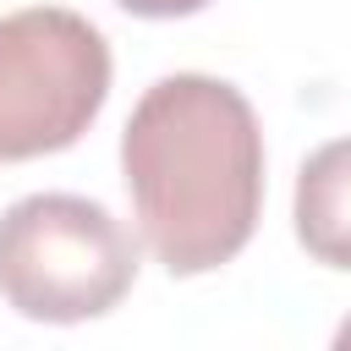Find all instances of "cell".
I'll return each mask as SVG.
<instances>
[{"label": "cell", "instance_id": "6da1fadb", "mask_svg": "<svg viewBox=\"0 0 351 351\" xmlns=\"http://www.w3.org/2000/svg\"><path fill=\"white\" fill-rule=\"evenodd\" d=\"M121 181L143 247L176 274L230 263L263 208V132L241 88L170 71L126 115Z\"/></svg>", "mask_w": 351, "mask_h": 351}, {"label": "cell", "instance_id": "7a4b0ae2", "mask_svg": "<svg viewBox=\"0 0 351 351\" xmlns=\"http://www.w3.org/2000/svg\"><path fill=\"white\" fill-rule=\"evenodd\" d=\"M132 280L137 241L104 203L77 192H33L0 214V296L22 318H104Z\"/></svg>", "mask_w": 351, "mask_h": 351}, {"label": "cell", "instance_id": "3957f363", "mask_svg": "<svg viewBox=\"0 0 351 351\" xmlns=\"http://www.w3.org/2000/svg\"><path fill=\"white\" fill-rule=\"evenodd\" d=\"M110 99V44L66 5L0 16V165L71 148Z\"/></svg>", "mask_w": 351, "mask_h": 351}, {"label": "cell", "instance_id": "277c9868", "mask_svg": "<svg viewBox=\"0 0 351 351\" xmlns=\"http://www.w3.org/2000/svg\"><path fill=\"white\" fill-rule=\"evenodd\" d=\"M291 219L313 263L351 269V137H335L302 159Z\"/></svg>", "mask_w": 351, "mask_h": 351}, {"label": "cell", "instance_id": "5b68a950", "mask_svg": "<svg viewBox=\"0 0 351 351\" xmlns=\"http://www.w3.org/2000/svg\"><path fill=\"white\" fill-rule=\"evenodd\" d=\"M121 11H132V16H154V22H165V16H192V11H203V5H214V0H115Z\"/></svg>", "mask_w": 351, "mask_h": 351}, {"label": "cell", "instance_id": "8992f818", "mask_svg": "<svg viewBox=\"0 0 351 351\" xmlns=\"http://www.w3.org/2000/svg\"><path fill=\"white\" fill-rule=\"evenodd\" d=\"M335 346H340V351H351V318H346V324L335 329Z\"/></svg>", "mask_w": 351, "mask_h": 351}]
</instances>
